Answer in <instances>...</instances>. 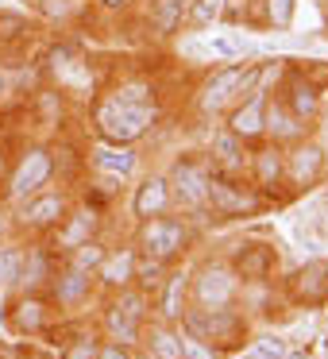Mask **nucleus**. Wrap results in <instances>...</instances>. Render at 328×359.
Here are the masks:
<instances>
[{
    "label": "nucleus",
    "instance_id": "1",
    "mask_svg": "<svg viewBox=\"0 0 328 359\" xmlns=\"http://www.w3.org/2000/svg\"><path fill=\"white\" fill-rule=\"evenodd\" d=\"M178 325L182 332L197 336V340H205L209 348L224 351V355L243 351V344L251 340V325L235 305H186Z\"/></svg>",
    "mask_w": 328,
    "mask_h": 359
},
{
    "label": "nucleus",
    "instance_id": "2",
    "mask_svg": "<svg viewBox=\"0 0 328 359\" xmlns=\"http://www.w3.org/2000/svg\"><path fill=\"white\" fill-rule=\"evenodd\" d=\"M158 124V104H128L116 97H101L93 109V128L101 143H116V147H135L147 140Z\"/></svg>",
    "mask_w": 328,
    "mask_h": 359
},
{
    "label": "nucleus",
    "instance_id": "3",
    "mask_svg": "<svg viewBox=\"0 0 328 359\" xmlns=\"http://www.w3.org/2000/svg\"><path fill=\"white\" fill-rule=\"evenodd\" d=\"M263 197L251 182H243L240 174H228L212 166L209 174V197H205V212H212L217 220H243L263 212Z\"/></svg>",
    "mask_w": 328,
    "mask_h": 359
},
{
    "label": "nucleus",
    "instance_id": "4",
    "mask_svg": "<svg viewBox=\"0 0 328 359\" xmlns=\"http://www.w3.org/2000/svg\"><path fill=\"white\" fill-rule=\"evenodd\" d=\"M135 248L143 251V255H155L163 259V263H182V255H186L189 248H193V228H189L186 217H151L139 224V232H135Z\"/></svg>",
    "mask_w": 328,
    "mask_h": 359
},
{
    "label": "nucleus",
    "instance_id": "5",
    "mask_svg": "<svg viewBox=\"0 0 328 359\" xmlns=\"http://www.w3.org/2000/svg\"><path fill=\"white\" fill-rule=\"evenodd\" d=\"M243 282L228 259H205L189 271V305H240Z\"/></svg>",
    "mask_w": 328,
    "mask_h": 359
},
{
    "label": "nucleus",
    "instance_id": "6",
    "mask_svg": "<svg viewBox=\"0 0 328 359\" xmlns=\"http://www.w3.org/2000/svg\"><path fill=\"white\" fill-rule=\"evenodd\" d=\"M58 174V158H55V147H47V143H27L24 151H20L16 166H12L8 174V186H4V201H24V197L39 194V189H47L50 182H55Z\"/></svg>",
    "mask_w": 328,
    "mask_h": 359
},
{
    "label": "nucleus",
    "instance_id": "7",
    "mask_svg": "<svg viewBox=\"0 0 328 359\" xmlns=\"http://www.w3.org/2000/svg\"><path fill=\"white\" fill-rule=\"evenodd\" d=\"M74 209L70 194L66 189H39V194L24 197V201H16V217H12V228H20V232L27 236H39V240H47V236H55V228L66 220V212Z\"/></svg>",
    "mask_w": 328,
    "mask_h": 359
},
{
    "label": "nucleus",
    "instance_id": "8",
    "mask_svg": "<svg viewBox=\"0 0 328 359\" xmlns=\"http://www.w3.org/2000/svg\"><path fill=\"white\" fill-rule=\"evenodd\" d=\"M209 174H212V163L205 155H178L166 174L170 182V197H174V209L189 212H205V197H209Z\"/></svg>",
    "mask_w": 328,
    "mask_h": 359
},
{
    "label": "nucleus",
    "instance_id": "9",
    "mask_svg": "<svg viewBox=\"0 0 328 359\" xmlns=\"http://www.w3.org/2000/svg\"><path fill=\"white\" fill-rule=\"evenodd\" d=\"M243 74H247V62H228V66H217L209 78L201 81L197 89V112L201 116H220L228 112L235 101L243 97Z\"/></svg>",
    "mask_w": 328,
    "mask_h": 359
},
{
    "label": "nucleus",
    "instance_id": "10",
    "mask_svg": "<svg viewBox=\"0 0 328 359\" xmlns=\"http://www.w3.org/2000/svg\"><path fill=\"white\" fill-rule=\"evenodd\" d=\"M55 313H58V305L50 302L47 294H27V290H16L12 305L4 309V320H8V328L16 336L32 340V336H47L50 328H55Z\"/></svg>",
    "mask_w": 328,
    "mask_h": 359
},
{
    "label": "nucleus",
    "instance_id": "11",
    "mask_svg": "<svg viewBox=\"0 0 328 359\" xmlns=\"http://www.w3.org/2000/svg\"><path fill=\"white\" fill-rule=\"evenodd\" d=\"M97 290H101L97 286V274L78 271V266H70V263H58L55 278H50V286H47V297L62 313H81L97 297Z\"/></svg>",
    "mask_w": 328,
    "mask_h": 359
},
{
    "label": "nucleus",
    "instance_id": "12",
    "mask_svg": "<svg viewBox=\"0 0 328 359\" xmlns=\"http://www.w3.org/2000/svg\"><path fill=\"white\" fill-rule=\"evenodd\" d=\"M324 174H328V155L320 147V140L305 135V140L286 147V186L313 189L317 182H324Z\"/></svg>",
    "mask_w": 328,
    "mask_h": 359
},
{
    "label": "nucleus",
    "instance_id": "13",
    "mask_svg": "<svg viewBox=\"0 0 328 359\" xmlns=\"http://www.w3.org/2000/svg\"><path fill=\"white\" fill-rule=\"evenodd\" d=\"M247 178L263 201H274L282 194V186H286V147L263 143V147L247 151Z\"/></svg>",
    "mask_w": 328,
    "mask_h": 359
},
{
    "label": "nucleus",
    "instance_id": "14",
    "mask_svg": "<svg viewBox=\"0 0 328 359\" xmlns=\"http://www.w3.org/2000/svg\"><path fill=\"white\" fill-rule=\"evenodd\" d=\"M274 97H278V101L286 104V109L294 112L297 120H301V124H313V120L320 116V109H324V101H328V97H324V86H320L317 78H309L305 70H294V74H289Z\"/></svg>",
    "mask_w": 328,
    "mask_h": 359
},
{
    "label": "nucleus",
    "instance_id": "15",
    "mask_svg": "<svg viewBox=\"0 0 328 359\" xmlns=\"http://www.w3.org/2000/svg\"><path fill=\"white\" fill-rule=\"evenodd\" d=\"M228 263L235 266L243 286H263L278 271V251H274V243H263V240H240Z\"/></svg>",
    "mask_w": 328,
    "mask_h": 359
},
{
    "label": "nucleus",
    "instance_id": "16",
    "mask_svg": "<svg viewBox=\"0 0 328 359\" xmlns=\"http://www.w3.org/2000/svg\"><path fill=\"white\" fill-rule=\"evenodd\" d=\"M266 101H271V89H266V86L251 89L247 97H240V101L228 109L224 128L232 135H240L243 143H259V140H263V132H266Z\"/></svg>",
    "mask_w": 328,
    "mask_h": 359
},
{
    "label": "nucleus",
    "instance_id": "17",
    "mask_svg": "<svg viewBox=\"0 0 328 359\" xmlns=\"http://www.w3.org/2000/svg\"><path fill=\"white\" fill-rule=\"evenodd\" d=\"M97 236H101V212H97L93 205H74V209L66 212V220L55 228V236H47V243H50V251L62 259L66 251H74L86 240H97Z\"/></svg>",
    "mask_w": 328,
    "mask_h": 359
},
{
    "label": "nucleus",
    "instance_id": "18",
    "mask_svg": "<svg viewBox=\"0 0 328 359\" xmlns=\"http://www.w3.org/2000/svg\"><path fill=\"white\" fill-rule=\"evenodd\" d=\"M286 297L301 309H320L328 305V263L324 259H313V263L297 266L286 278Z\"/></svg>",
    "mask_w": 328,
    "mask_h": 359
},
{
    "label": "nucleus",
    "instance_id": "19",
    "mask_svg": "<svg viewBox=\"0 0 328 359\" xmlns=\"http://www.w3.org/2000/svg\"><path fill=\"white\" fill-rule=\"evenodd\" d=\"M186 305H189V271L170 266V271H166V278L158 282V290L151 294V313H155L158 320L178 325L182 313H186Z\"/></svg>",
    "mask_w": 328,
    "mask_h": 359
},
{
    "label": "nucleus",
    "instance_id": "20",
    "mask_svg": "<svg viewBox=\"0 0 328 359\" xmlns=\"http://www.w3.org/2000/svg\"><path fill=\"white\" fill-rule=\"evenodd\" d=\"M128 209H132V220L135 224H143V220L151 217H163V212L174 209V197H170V182H166V174H147V178H139V186L132 189V201H128Z\"/></svg>",
    "mask_w": 328,
    "mask_h": 359
},
{
    "label": "nucleus",
    "instance_id": "21",
    "mask_svg": "<svg viewBox=\"0 0 328 359\" xmlns=\"http://www.w3.org/2000/svg\"><path fill=\"white\" fill-rule=\"evenodd\" d=\"M135 259H139V248L135 243H120V248H109L97 266V286L104 294H116L124 286H135Z\"/></svg>",
    "mask_w": 328,
    "mask_h": 359
},
{
    "label": "nucleus",
    "instance_id": "22",
    "mask_svg": "<svg viewBox=\"0 0 328 359\" xmlns=\"http://www.w3.org/2000/svg\"><path fill=\"white\" fill-rule=\"evenodd\" d=\"M89 166H93V174H101L109 182H132L139 174V151L116 147V143H97L89 151Z\"/></svg>",
    "mask_w": 328,
    "mask_h": 359
},
{
    "label": "nucleus",
    "instance_id": "23",
    "mask_svg": "<svg viewBox=\"0 0 328 359\" xmlns=\"http://www.w3.org/2000/svg\"><path fill=\"white\" fill-rule=\"evenodd\" d=\"M139 348L147 359H182V328L170 320L147 317L139 328Z\"/></svg>",
    "mask_w": 328,
    "mask_h": 359
},
{
    "label": "nucleus",
    "instance_id": "24",
    "mask_svg": "<svg viewBox=\"0 0 328 359\" xmlns=\"http://www.w3.org/2000/svg\"><path fill=\"white\" fill-rule=\"evenodd\" d=\"M305 135H309V124H301V120H297L294 112L271 93V101H266V132H263V140L278 143V147H289V143L305 140Z\"/></svg>",
    "mask_w": 328,
    "mask_h": 359
},
{
    "label": "nucleus",
    "instance_id": "25",
    "mask_svg": "<svg viewBox=\"0 0 328 359\" xmlns=\"http://www.w3.org/2000/svg\"><path fill=\"white\" fill-rule=\"evenodd\" d=\"M209 158L217 170H228V174H240L247 170V143L240 140V135H232L228 128H217V132L209 135Z\"/></svg>",
    "mask_w": 328,
    "mask_h": 359
},
{
    "label": "nucleus",
    "instance_id": "26",
    "mask_svg": "<svg viewBox=\"0 0 328 359\" xmlns=\"http://www.w3.org/2000/svg\"><path fill=\"white\" fill-rule=\"evenodd\" d=\"M186 12H189V0H151L147 27L158 39H174L186 27Z\"/></svg>",
    "mask_w": 328,
    "mask_h": 359
},
{
    "label": "nucleus",
    "instance_id": "27",
    "mask_svg": "<svg viewBox=\"0 0 328 359\" xmlns=\"http://www.w3.org/2000/svg\"><path fill=\"white\" fill-rule=\"evenodd\" d=\"M139 320H132L128 317L124 309H116V305L109 302V297H104V305H101V332L109 336V340H116V344H139Z\"/></svg>",
    "mask_w": 328,
    "mask_h": 359
},
{
    "label": "nucleus",
    "instance_id": "28",
    "mask_svg": "<svg viewBox=\"0 0 328 359\" xmlns=\"http://www.w3.org/2000/svg\"><path fill=\"white\" fill-rule=\"evenodd\" d=\"M24 259H27V248H24V243H16V240H4V243H0V290H16V286H20Z\"/></svg>",
    "mask_w": 328,
    "mask_h": 359
},
{
    "label": "nucleus",
    "instance_id": "29",
    "mask_svg": "<svg viewBox=\"0 0 328 359\" xmlns=\"http://www.w3.org/2000/svg\"><path fill=\"white\" fill-rule=\"evenodd\" d=\"M201 47H205V55H209V58H220V62H240V58L251 50L247 43H243V39H235L232 32L209 35V39H201Z\"/></svg>",
    "mask_w": 328,
    "mask_h": 359
},
{
    "label": "nucleus",
    "instance_id": "30",
    "mask_svg": "<svg viewBox=\"0 0 328 359\" xmlns=\"http://www.w3.org/2000/svg\"><path fill=\"white\" fill-rule=\"evenodd\" d=\"M220 12H224V0H189L186 27L193 35H205V27L220 24Z\"/></svg>",
    "mask_w": 328,
    "mask_h": 359
},
{
    "label": "nucleus",
    "instance_id": "31",
    "mask_svg": "<svg viewBox=\"0 0 328 359\" xmlns=\"http://www.w3.org/2000/svg\"><path fill=\"white\" fill-rule=\"evenodd\" d=\"M104 251H109V243H104L101 236H97V240H86V243H78L74 251H66V255H62V263L78 266V271H89V274H97V266H101Z\"/></svg>",
    "mask_w": 328,
    "mask_h": 359
},
{
    "label": "nucleus",
    "instance_id": "32",
    "mask_svg": "<svg viewBox=\"0 0 328 359\" xmlns=\"http://www.w3.org/2000/svg\"><path fill=\"white\" fill-rule=\"evenodd\" d=\"M166 271H170V263H163V259L143 255V251H139V259H135V286L147 290V294H155L158 282L166 278Z\"/></svg>",
    "mask_w": 328,
    "mask_h": 359
},
{
    "label": "nucleus",
    "instance_id": "33",
    "mask_svg": "<svg viewBox=\"0 0 328 359\" xmlns=\"http://www.w3.org/2000/svg\"><path fill=\"white\" fill-rule=\"evenodd\" d=\"M27 32H32V24H27L24 12L0 8V50H4V47H16V43H24Z\"/></svg>",
    "mask_w": 328,
    "mask_h": 359
},
{
    "label": "nucleus",
    "instance_id": "34",
    "mask_svg": "<svg viewBox=\"0 0 328 359\" xmlns=\"http://www.w3.org/2000/svg\"><path fill=\"white\" fill-rule=\"evenodd\" d=\"M297 4L301 0H263V20L274 27V32H289L297 16Z\"/></svg>",
    "mask_w": 328,
    "mask_h": 359
},
{
    "label": "nucleus",
    "instance_id": "35",
    "mask_svg": "<svg viewBox=\"0 0 328 359\" xmlns=\"http://www.w3.org/2000/svg\"><path fill=\"white\" fill-rule=\"evenodd\" d=\"M289 355V344L282 336H259L251 340V348L243 351V359H286Z\"/></svg>",
    "mask_w": 328,
    "mask_h": 359
},
{
    "label": "nucleus",
    "instance_id": "36",
    "mask_svg": "<svg viewBox=\"0 0 328 359\" xmlns=\"http://www.w3.org/2000/svg\"><path fill=\"white\" fill-rule=\"evenodd\" d=\"M182 359H224V351H217V348H209L205 340H197V336L182 332Z\"/></svg>",
    "mask_w": 328,
    "mask_h": 359
},
{
    "label": "nucleus",
    "instance_id": "37",
    "mask_svg": "<svg viewBox=\"0 0 328 359\" xmlns=\"http://www.w3.org/2000/svg\"><path fill=\"white\" fill-rule=\"evenodd\" d=\"M93 359H135L132 344H116V340H97Z\"/></svg>",
    "mask_w": 328,
    "mask_h": 359
},
{
    "label": "nucleus",
    "instance_id": "38",
    "mask_svg": "<svg viewBox=\"0 0 328 359\" xmlns=\"http://www.w3.org/2000/svg\"><path fill=\"white\" fill-rule=\"evenodd\" d=\"M135 0H97V8L101 12H112V16H120V12H128Z\"/></svg>",
    "mask_w": 328,
    "mask_h": 359
},
{
    "label": "nucleus",
    "instance_id": "39",
    "mask_svg": "<svg viewBox=\"0 0 328 359\" xmlns=\"http://www.w3.org/2000/svg\"><path fill=\"white\" fill-rule=\"evenodd\" d=\"M12 93V74H8V62H4V55H0V104H4V97Z\"/></svg>",
    "mask_w": 328,
    "mask_h": 359
},
{
    "label": "nucleus",
    "instance_id": "40",
    "mask_svg": "<svg viewBox=\"0 0 328 359\" xmlns=\"http://www.w3.org/2000/svg\"><path fill=\"white\" fill-rule=\"evenodd\" d=\"M320 147H324V155H328V101H324V109H320Z\"/></svg>",
    "mask_w": 328,
    "mask_h": 359
},
{
    "label": "nucleus",
    "instance_id": "41",
    "mask_svg": "<svg viewBox=\"0 0 328 359\" xmlns=\"http://www.w3.org/2000/svg\"><path fill=\"white\" fill-rule=\"evenodd\" d=\"M27 359H62V355H55V351H32Z\"/></svg>",
    "mask_w": 328,
    "mask_h": 359
},
{
    "label": "nucleus",
    "instance_id": "42",
    "mask_svg": "<svg viewBox=\"0 0 328 359\" xmlns=\"http://www.w3.org/2000/svg\"><path fill=\"white\" fill-rule=\"evenodd\" d=\"M24 4H32V8H47L50 0H24Z\"/></svg>",
    "mask_w": 328,
    "mask_h": 359
},
{
    "label": "nucleus",
    "instance_id": "43",
    "mask_svg": "<svg viewBox=\"0 0 328 359\" xmlns=\"http://www.w3.org/2000/svg\"><path fill=\"white\" fill-rule=\"evenodd\" d=\"M0 174H4V155H0Z\"/></svg>",
    "mask_w": 328,
    "mask_h": 359
},
{
    "label": "nucleus",
    "instance_id": "44",
    "mask_svg": "<svg viewBox=\"0 0 328 359\" xmlns=\"http://www.w3.org/2000/svg\"><path fill=\"white\" fill-rule=\"evenodd\" d=\"M324 263H328V259H324Z\"/></svg>",
    "mask_w": 328,
    "mask_h": 359
},
{
    "label": "nucleus",
    "instance_id": "45",
    "mask_svg": "<svg viewBox=\"0 0 328 359\" xmlns=\"http://www.w3.org/2000/svg\"><path fill=\"white\" fill-rule=\"evenodd\" d=\"M324 197H328V194H324Z\"/></svg>",
    "mask_w": 328,
    "mask_h": 359
}]
</instances>
